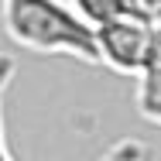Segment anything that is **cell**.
<instances>
[{
  "label": "cell",
  "mask_w": 161,
  "mask_h": 161,
  "mask_svg": "<svg viewBox=\"0 0 161 161\" xmlns=\"http://www.w3.org/2000/svg\"><path fill=\"white\" fill-rule=\"evenodd\" d=\"M0 21L7 38L34 55H69L99 65L96 31L69 0H0Z\"/></svg>",
  "instance_id": "obj_1"
},
{
  "label": "cell",
  "mask_w": 161,
  "mask_h": 161,
  "mask_svg": "<svg viewBox=\"0 0 161 161\" xmlns=\"http://www.w3.org/2000/svg\"><path fill=\"white\" fill-rule=\"evenodd\" d=\"M96 31V48H99V65H110L120 75H141V69L147 62L151 52V28L144 10L130 14V17H117L93 28Z\"/></svg>",
  "instance_id": "obj_2"
},
{
  "label": "cell",
  "mask_w": 161,
  "mask_h": 161,
  "mask_svg": "<svg viewBox=\"0 0 161 161\" xmlns=\"http://www.w3.org/2000/svg\"><path fill=\"white\" fill-rule=\"evenodd\" d=\"M137 110L144 120L161 127V38H154V34H151L147 62L137 75Z\"/></svg>",
  "instance_id": "obj_3"
},
{
  "label": "cell",
  "mask_w": 161,
  "mask_h": 161,
  "mask_svg": "<svg viewBox=\"0 0 161 161\" xmlns=\"http://www.w3.org/2000/svg\"><path fill=\"white\" fill-rule=\"evenodd\" d=\"M93 28L106 24V21H117V17H130V14H141V0H69Z\"/></svg>",
  "instance_id": "obj_4"
},
{
  "label": "cell",
  "mask_w": 161,
  "mask_h": 161,
  "mask_svg": "<svg viewBox=\"0 0 161 161\" xmlns=\"http://www.w3.org/2000/svg\"><path fill=\"white\" fill-rule=\"evenodd\" d=\"M14 72H17L14 58L0 55V161H14V158H10V151H7V137H3V93H7L10 79H14Z\"/></svg>",
  "instance_id": "obj_5"
},
{
  "label": "cell",
  "mask_w": 161,
  "mask_h": 161,
  "mask_svg": "<svg viewBox=\"0 0 161 161\" xmlns=\"http://www.w3.org/2000/svg\"><path fill=\"white\" fill-rule=\"evenodd\" d=\"M144 158H147V147H144V144H137V141H120V144H113L99 161H144Z\"/></svg>",
  "instance_id": "obj_6"
}]
</instances>
